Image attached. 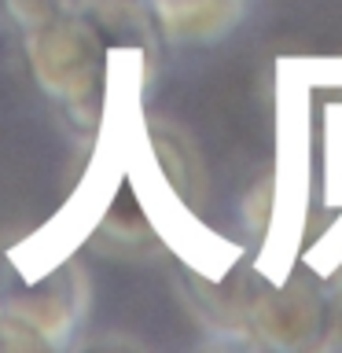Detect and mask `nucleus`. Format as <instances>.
<instances>
[{"label":"nucleus","mask_w":342,"mask_h":353,"mask_svg":"<svg viewBox=\"0 0 342 353\" xmlns=\"http://www.w3.org/2000/svg\"><path fill=\"white\" fill-rule=\"evenodd\" d=\"M85 236L52 225L0 236V346L52 353L77 342L88 316V272L81 265Z\"/></svg>","instance_id":"f257e3e1"},{"label":"nucleus","mask_w":342,"mask_h":353,"mask_svg":"<svg viewBox=\"0 0 342 353\" xmlns=\"http://www.w3.org/2000/svg\"><path fill=\"white\" fill-rule=\"evenodd\" d=\"M22 48L33 81L59 107L70 129L81 137H99L110 118V70L121 48L77 11L22 33Z\"/></svg>","instance_id":"f03ea898"},{"label":"nucleus","mask_w":342,"mask_h":353,"mask_svg":"<svg viewBox=\"0 0 342 353\" xmlns=\"http://www.w3.org/2000/svg\"><path fill=\"white\" fill-rule=\"evenodd\" d=\"M258 287L247 294V320L254 342L280 353L324 350L328 320H331V291L316 276L291 272L287 280L254 276Z\"/></svg>","instance_id":"7ed1b4c3"},{"label":"nucleus","mask_w":342,"mask_h":353,"mask_svg":"<svg viewBox=\"0 0 342 353\" xmlns=\"http://www.w3.org/2000/svg\"><path fill=\"white\" fill-rule=\"evenodd\" d=\"M305 214V184L287 162L272 165L243 199V225L261 247V258H291Z\"/></svg>","instance_id":"20e7f679"},{"label":"nucleus","mask_w":342,"mask_h":353,"mask_svg":"<svg viewBox=\"0 0 342 353\" xmlns=\"http://www.w3.org/2000/svg\"><path fill=\"white\" fill-rule=\"evenodd\" d=\"M165 44L206 48L225 41L247 19V0H151Z\"/></svg>","instance_id":"39448f33"},{"label":"nucleus","mask_w":342,"mask_h":353,"mask_svg":"<svg viewBox=\"0 0 342 353\" xmlns=\"http://www.w3.org/2000/svg\"><path fill=\"white\" fill-rule=\"evenodd\" d=\"M77 15H85L96 30H103V37L121 52H137L148 77L154 81L162 66V33L154 22L151 0H77Z\"/></svg>","instance_id":"423d86ee"},{"label":"nucleus","mask_w":342,"mask_h":353,"mask_svg":"<svg viewBox=\"0 0 342 353\" xmlns=\"http://www.w3.org/2000/svg\"><path fill=\"white\" fill-rule=\"evenodd\" d=\"M74 4L77 0H4V11L22 33H30V30H41L55 19L70 15Z\"/></svg>","instance_id":"0eeeda50"},{"label":"nucleus","mask_w":342,"mask_h":353,"mask_svg":"<svg viewBox=\"0 0 342 353\" xmlns=\"http://www.w3.org/2000/svg\"><path fill=\"white\" fill-rule=\"evenodd\" d=\"M324 350L328 353H342V291H331V320H328Z\"/></svg>","instance_id":"6e6552de"}]
</instances>
